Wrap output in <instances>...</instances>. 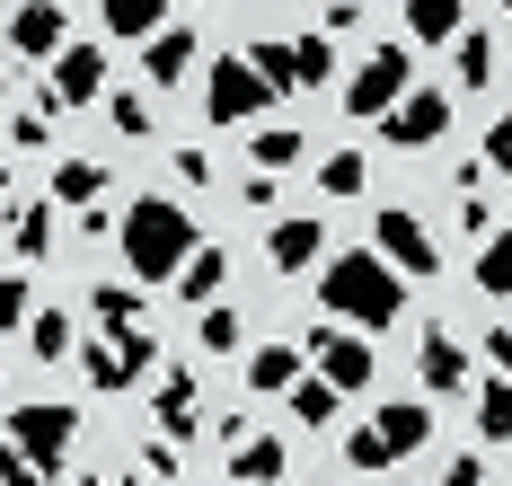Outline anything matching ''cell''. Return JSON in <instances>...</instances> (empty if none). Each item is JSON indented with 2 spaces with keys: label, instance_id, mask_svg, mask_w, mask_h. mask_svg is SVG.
Here are the masks:
<instances>
[{
  "label": "cell",
  "instance_id": "obj_1",
  "mask_svg": "<svg viewBox=\"0 0 512 486\" xmlns=\"http://www.w3.org/2000/svg\"><path fill=\"white\" fill-rule=\"evenodd\" d=\"M318 301H327L336 319H354V327H398V310H407V274L389 266L380 248H327Z\"/></svg>",
  "mask_w": 512,
  "mask_h": 486
},
{
  "label": "cell",
  "instance_id": "obj_2",
  "mask_svg": "<svg viewBox=\"0 0 512 486\" xmlns=\"http://www.w3.org/2000/svg\"><path fill=\"white\" fill-rule=\"evenodd\" d=\"M115 239H124V266L142 283H177V266L195 257V221H186L177 195H142L133 213L115 221Z\"/></svg>",
  "mask_w": 512,
  "mask_h": 486
},
{
  "label": "cell",
  "instance_id": "obj_3",
  "mask_svg": "<svg viewBox=\"0 0 512 486\" xmlns=\"http://www.w3.org/2000/svg\"><path fill=\"white\" fill-rule=\"evenodd\" d=\"M424 442H433V407H424V398H380V416L345 442V469L380 478V469H398V460L424 451Z\"/></svg>",
  "mask_w": 512,
  "mask_h": 486
},
{
  "label": "cell",
  "instance_id": "obj_4",
  "mask_svg": "<svg viewBox=\"0 0 512 486\" xmlns=\"http://www.w3.org/2000/svg\"><path fill=\"white\" fill-rule=\"evenodd\" d=\"M274 98H283V89H274L248 54H221V62L204 71V115L221 124V133H248L256 115H274Z\"/></svg>",
  "mask_w": 512,
  "mask_h": 486
},
{
  "label": "cell",
  "instance_id": "obj_5",
  "mask_svg": "<svg viewBox=\"0 0 512 486\" xmlns=\"http://www.w3.org/2000/svg\"><path fill=\"white\" fill-rule=\"evenodd\" d=\"M159 363V345H151V327H98L89 345H80V372H89V389H133V380Z\"/></svg>",
  "mask_w": 512,
  "mask_h": 486
},
{
  "label": "cell",
  "instance_id": "obj_6",
  "mask_svg": "<svg viewBox=\"0 0 512 486\" xmlns=\"http://www.w3.org/2000/svg\"><path fill=\"white\" fill-rule=\"evenodd\" d=\"M9 433L36 451V469H45V478H62L71 433H80V407H71V398H18V407H9Z\"/></svg>",
  "mask_w": 512,
  "mask_h": 486
},
{
  "label": "cell",
  "instance_id": "obj_7",
  "mask_svg": "<svg viewBox=\"0 0 512 486\" xmlns=\"http://www.w3.org/2000/svg\"><path fill=\"white\" fill-rule=\"evenodd\" d=\"M371 248L389 257V266L407 274V283H424V274H442V248H433V230L407 213V204H380V221H371Z\"/></svg>",
  "mask_w": 512,
  "mask_h": 486
},
{
  "label": "cell",
  "instance_id": "obj_8",
  "mask_svg": "<svg viewBox=\"0 0 512 486\" xmlns=\"http://www.w3.org/2000/svg\"><path fill=\"white\" fill-rule=\"evenodd\" d=\"M407 89H415V62H407V45H380V54H371V62H362V71H354V89H345V107H354V115H371V124H380V115L398 107Z\"/></svg>",
  "mask_w": 512,
  "mask_h": 486
},
{
  "label": "cell",
  "instance_id": "obj_9",
  "mask_svg": "<svg viewBox=\"0 0 512 486\" xmlns=\"http://www.w3.org/2000/svg\"><path fill=\"white\" fill-rule=\"evenodd\" d=\"M380 133H389V151H433V142L451 133V98H442V89H407L398 107L380 115Z\"/></svg>",
  "mask_w": 512,
  "mask_h": 486
},
{
  "label": "cell",
  "instance_id": "obj_10",
  "mask_svg": "<svg viewBox=\"0 0 512 486\" xmlns=\"http://www.w3.org/2000/svg\"><path fill=\"white\" fill-rule=\"evenodd\" d=\"M89 98H106V45H62L53 54V80H45V107H89Z\"/></svg>",
  "mask_w": 512,
  "mask_h": 486
},
{
  "label": "cell",
  "instance_id": "obj_11",
  "mask_svg": "<svg viewBox=\"0 0 512 486\" xmlns=\"http://www.w3.org/2000/svg\"><path fill=\"white\" fill-rule=\"evenodd\" d=\"M62 45H71L62 0H18V9H9V54H18V62H53Z\"/></svg>",
  "mask_w": 512,
  "mask_h": 486
},
{
  "label": "cell",
  "instance_id": "obj_12",
  "mask_svg": "<svg viewBox=\"0 0 512 486\" xmlns=\"http://www.w3.org/2000/svg\"><path fill=\"white\" fill-rule=\"evenodd\" d=\"M309 363L336 380L345 398H354V389H371V372H380V363H371V345H362V336H345V327H309Z\"/></svg>",
  "mask_w": 512,
  "mask_h": 486
},
{
  "label": "cell",
  "instance_id": "obj_13",
  "mask_svg": "<svg viewBox=\"0 0 512 486\" xmlns=\"http://www.w3.org/2000/svg\"><path fill=\"white\" fill-rule=\"evenodd\" d=\"M195 398H204V380L186 372V363H177V372H159V389H151V416H159V433H168L177 451H186L195 425H204V407H195Z\"/></svg>",
  "mask_w": 512,
  "mask_h": 486
},
{
  "label": "cell",
  "instance_id": "obj_14",
  "mask_svg": "<svg viewBox=\"0 0 512 486\" xmlns=\"http://www.w3.org/2000/svg\"><path fill=\"white\" fill-rule=\"evenodd\" d=\"M318 257H327L318 213H292V221H274V230H265V266H274V274H309Z\"/></svg>",
  "mask_w": 512,
  "mask_h": 486
},
{
  "label": "cell",
  "instance_id": "obj_15",
  "mask_svg": "<svg viewBox=\"0 0 512 486\" xmlns=\"http://www.w3.org/2000/svg\"><path fill=\"white\" fill-rule=\"evenodd\" d=\"M195 62H204V36H195V27H159V36H142V71H151V89H177Z\"/></svg>",
  "mask_w": 512,
  "mask_h": 486
},
{
  "label": "cell",
  "instance_id": "obj_16",
  "mask_svg": "<svg viewBox=\"0 0 512 486\" xmlns=\"http://www.w3.org/2000/svg\"><path fill=\"white\" fill-rule=\"evenodd\" d=\"M415 372H424V389H433V398H451V389L468 380V345L451 336V327H424V345H415Z\"/></svg>",
  "mask_w": 512,
  "mask_h": 486
},
{
  "label": "cell",
  "instance_id": "obj_17",
  "mask_svg": "<svg viewBox=\"0 0 512 486\" xmlns=\"http://www.w3.org/2000/svg\"><path fill=\"white\" fill-rule=\"evenodd\" d=\"M230 478L239 486H274V478H292V460H283L274 433H239V442H230Z\"/></svg>",
  "mask_w": 512,
  "mask_h": 486
},
{
  "label": "cell",
  "instance_id": "obj_18",
  "mask_svg": "<svg viewBox=\"0 0 512 486\" xmlns=\"http://www.w3.org/2000/svg\"><path fill=\"white\" fill-rule=\"evenodd\" d=\"M301 372H309V345H256L248 354V389L256 398H283Z\"/></svg>",
  "mask_w": 512,
  "mask_h": 486
},
{
  "label": "cell",
  "instance_id": "obj_19",
  "mask_svg": "<svg viewBox=\"0 0 512 486\" xmlns=\"http://www.w3.org/2000/svg\"><path fill=\"white\" fill-rule=\"evenodd\" d=\"M221 292H230V257L195 239V257L177 266V301H195V310H204V301H221Z\"/></svg>",
  "mask_w": 512,
  "mask_h": 486
},
{
  "label": "cell",
  "instance_id": "obj_20",
  "mask_svg": "<svg viewBox=\"0 0 512 486\" xmlns=\"http://www.w3.org/2000/svg\"><path fill=\"white\" fill-rule=\"evenodd\" d=\"M283 398H292V416H301V425H336V407H345V389H336V380L318 372V363H309V372L292 380Z\"/></svg>",
  "mask_w": 512,
  "mask_h": 486
},
{
  "label": "cell",
  "instance_id": "obj_21",
  "mask_svg": "<svg viewBox=\"0 0 512 486\" xmlns=\"http://www.w3.org/2000/svg\"><path fill=\"white\" fill-rule=\"evenodd\" d=\"M301 151H309L301 124H256V133H248V160L274 168V177H283V168H301Z\"/></svg>",
  "mask_w": 512,
  "mask_h": 486
},
{
  "label": "cell",
  "instance_id": "obj_22",
  "mask_svg": "<svg viewBox=\"0 0 512 486\" xmlns=\"http://www.w3.org/2000/svg\"><path fill=\"white\" fill-rule=\"evenodd\" d=\"M89 319L98 327H151L142 319V274H133V283H98V292H89Z\"/></svg>",
  "mask_w": 512,
  "mask_h": 486
},
{
  "label": "cell",
  "instance_id": "obj_23",
  "mask_svg": "<svg viewBox=\"0 0 512 486\" xmlns=\"http://www.w3.org/2000/svg\"><path fill=\"white\" fill-rule=\"evenodd\" d=\"M168 27V0H106V36H124V45H142Z\"/></svg>",
  "mask_w": 512,
  "mask_h": 486
},
{
  "label": "cell",
  "instance_id": "obj_24",
  "mask_svg": "<svg viewBox=\"0 0 512 486\" xmlns=\"http://www.w3.org/2000/svg\"><path fill=\"white\" fill-rule=\"evenodd\" d=\"M106 186H115V177H106L98 160H62V168H53V204H80V213H89Z\"/></svg>",
  "mask_w": 512,
  "mask_h": 486
},
{
  "label": "cell",
  "instance_id": "obj_25",
  "mask_svg": "<svg viewBox=\"0 0 512 486\" xmlns=\"http://www.w3.org/2000/svg\"><path fill=\"white\" fill-rule=\"evenodd\" d=\"M9 257H27V266L53 257V204H27V213L9 221Z\"/></svg>",
  "mask_w": 512,
  "mask_h": 486
},
{
  "label": "cell",
  "instance_id": "obj_26",
  "mask_svg": "<svg viewBox=\"0 0 512 486\" xmlns=\"http://www.w3.org/2000/svg\"><path fill=\"white\" fill-rule=\"evenodd\" d=\"M362 186H371V160H362V151H327V160H318V195H336V204H354Z\"/></svg>",
  "mask_w": 512,
  "mask_h": 486
},
{
  "label": "cell",
  "instance_id": "obj_27",
  "mask_svg": "<svg viewBox=\"0 0 512 486\" xmlns=\"http://www.w3.org/2000/svg\"><path fill=\"white\" fill-rule=\"evenodd\" d=\"M18 336L36 345V363H62V354H71V310H27Z\"/></svg>",
  "mask_w": 512,
  "mask_h": 486
},
{
  "label": "cell",
  "instance_id": "obj_28",
  "mask_svg": "<svg viewBox=\"0 0 512 486\" xmlns=\"http://www.w3.org/2000/svg\"><path fill=\"white\" fill-rule=\"evenodd\" d=\"M451 62H460V89H486V80H495V36H486V27H460Z\"/></svg>",
  "mask_w": 512,
  "mask_h": 486
},
{
  "label": "cell",
  "instance_id": "obj_29",
  "mask_svg": "<svg viewBox=\"0 0 512 486\" xmlns=\"http://www.w3.org/2000/svg\"><path fill=\"white\" fill-rule=\"evenodd\" d=\"M477 292L512 301V230H486V248H477Z\"/></svg>",
  "mask_w": 512,
  "mask_h": 486
},
{
  "label": "cell",
  "instance_id": "obj_30",
  "mask_svg": "<svg viewBox=\"0 0 512 486\" xmlns=\"http://www.w3.org/2000/svg\"><path fill=\"white\" fill-rule=\"evenodd\" d=\"M407 27L424 36V45H451L468 18H460V0H407Z\"/></svg>",
  "mask_w": 512,
  "mask_h": 486
},
{
  "label": "cell",
  "instance_id": "obj_31",
  "mask_svg": "<svg viewBox=\"0 0 512 486\" xmlns=\"http://www.w3.org/2000/svg\"><path fill=\"white\" fill-rule=\"evenodd\" d=\"M195 336H204V354H239V345H248V319H239L230 301H204V327H195Z\"/></svg>",
  "mask_w": 512,
  "mask_h": 486
},
{
  "label": "cell",
  "instance_id": "obj_32",
  "mask_svg": "<svg viewBox=\"0 0 512 486\" xmlns=\"http://www.w3.org/2000/svg\"><path fill=\"white\" fill-rule=\"evenodd\" d=\"M477 433H486V442H512V380L504 372L477 389Z\"/></svg>",
  "mask_w": 512,
  "mask_h": 486
},
{
  "label": "cell",
  "instance_id": "obj_33",
  "mask_svg": "<svg viewBox=\"0 0 512 486\" xmlns=\"http://www.w3.org/2000/svg\"><path fill=\"white\" fill-rule=\"evenodd\" d=\"M106 124H115V133H124V142H151V98H142V89H115V98H106Z\"/></svg>",
  "mask_w": 512,
  "mask_h": 486
},
{
  "label": "cell",
  "instance_id": "obj_34",
  "mask_svg": "<svg viewBox=\"0 0 512 486\" xmlns=\"http://www.w3.org/2000/svg\"><path fill=\"white\" fill-rule=\"evenodd\" d=\"M292 71H301V89H327L336 80V45L327 36H292Z\"/></svg>",
  "mask_w": 512,
  "mask_h": 486
},
{
  "label": "cell",
  "instance_id": "obj_35",
  "mask_svg": "<svg viewBox=\"0 0 512 486\" xmlns=\"http://www.w3.org/2000/svg\"><path fill=\"white\" fill-rule=\"evenodd\" d=\"M248 62L274 80V89H301V71H292V36H265V45H248Z\"/></svg>",
  "mask_w": 512,
  "mask_h": 486
},
{
  "label": "cell",
  "instance_id": "obj_36",
  "mask_svg": "<svg viewBox=\"0 0 512 486\" xmlns=\"http://www.w3.org/2000/svg\"><path fill=\"white\" fill-rule=\"evenodd\" d=\"M45 133H53V107H45V98H36L27 115H9V142H18V151H45Z\"/></svg>",
  "mask_w": 512,
  "mask_h": 486
},
{
  "label": "cell",
  "instance_id": "obj_37",
  "mask_svg": "<svg viewBox=\"0 0 512 486\" xmlns=\"http://www.w3.org/2000/svg\"><path fill=\"white\" fill-rule=\"evenodd\" d=\"M486 168L512 177V115H495V133H486Z\"/></svg>",
  "mask_w": 512,
  "mask_h": 486
},
{
  "label": "cell",
  "instance_id": "obj_38",
  "mask_svg": "<svg viewBox=\"0 0 512 486\" xmlns=\"http://www.w3.org/2000/svg\"><path fill=\"white\" fill-rule=\"evenodd\" d=\"M0 327H27V283L18 274H0Z\"/></svg>",
  "mask_w": 512,
  "mask_h": 486
},
{
  "label": "cell",
  "instance_id": "obj_39",
  "mask_svg": "<svg viewBox=\"0 0 512 486\" xmlns=\"http://www.w3.org/2000/svg\"><path fill=\"white\" fill-rule=\"evenodd\" d=\"M460 230H468V239H486V230H495V213H486V195H477V186L460 195Z\"/></svg>",
  "mask_w": 512,
  "mask_h": 486
},
{
  "label": "cell",
  "instance_id": "obj_40",
  "mask_svg": "<svg viewBox=\"0 0 512 486\" xmlns=\"http://www.w3.org/2000/svg\"><path fill=\"white\" fill-rule=\"evenodd\" d=\"M442 478H451V486H477V478H495V469H486V451H460V460H451Z\"/></svg>",
  "mask_w": 512,
  "mask_h": 486
},
{
  "label": "cell",
  "instance_id": "obj_41",
  "mask_svg": "<svg viewBox=\"0 0 512 486\" xmlns=\"http://www.w3.org/2000/svg\"><path fill=\"white\" fill-rule=\"evenodd\" d=\"M486 354H495V372L512 380V327H486Z\"/></svg>",
  "mask_w": 512,
  "mask_h": 486
},
{
  "label": "cell",
  "instance_id": "obj_42",
  "mask_svg": "<svg viewBox=\"0 0 512 486\" xmlns=\"http://www.w3.org/2000/svg\"><path fill=\"white\" fill-rule=\"evenodd\" d=\"M504 18H512V0H504Z\"/></svg>",
  "mask_w": 512,
  "mask_h": 486
}]
</instances>
